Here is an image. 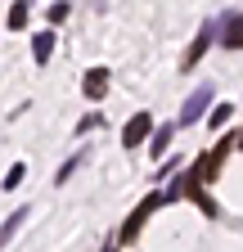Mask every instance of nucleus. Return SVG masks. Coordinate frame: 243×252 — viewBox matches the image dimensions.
Masks as SVG:
<instances>
[{
	"label": "nucleus",
	"instance_id": "f257e3e1",
	"mask_svg": "<svg viewBox=\"0 0 243 252\" xmlns=\"http://www.w3.org/2000/svg\"><path fill=\"white\" fill-rule=\"evenodd\" d=\"M207 104H212V86H198L189 99H185V108H180V126H194V122L207 113Z\"/></svg>",
	"mask_w": 243,
	"mask_h": 252
},
{
	"label": "nucleus",
	"instance_id": "f03ea898",
	"mask_svg": "<svg viewBox=\"0 0 243 252\" xmlns=\"http://www.w3.org/2000/svg\"><path fill=\"white\" fill-rule=\"evenodd\" d=\"M149 126H153V117H149V113H135V117L126 122V131H122V144H126V149L144 144V135H149Z\"/></svg>",
	"mask_w": 243,
	"mask_h": 252
},
{
	"label": "nucleus",
	"instance_id": "7ed1b4c3",
	"mask_svg": "<svg viewBox=\"0 0 243 252\" xmlns=\"http://www.w3.org/2000/svg\"><path fill=\"white\" fill-rule=\"evenodd\" d=\"M221 27H225V32H221V45L239 50V45H243V14H225Z\"/></svg>",
	"mask_w": 243,
	"mask_h": 252
},
{
	"label": "nucleus",
	"instance_id": "20e7f679",
	"mask_svg": "<svg viewBox=\"0 0 243 252\" xmlns=\"http://www.w3.org/2000/svg\"><path fill=\"white\" fill-rule=\"evenodd\" d=\"M212 32H216V27H212V23H207V27L198 32V36H194V45H189V54H185V68H194V63L203 59V50L212 45Z\"/></svg>",
	"mask_w": 243,
	"mask_h": 252
},
{
	"label": "nucleus",
	"instance_id": "39448f33",
	"mask_svg": "<svg viewBox=\"0 0 243 252\" xmlns=\"http://www.w3.org/2000/svg\"><path fill=\"white\" fill-rule=\"evenodd\" d=\"M104 86H108V68H95V72L86 77V94H90V99H99Z\"/></svg>",
	"mask_w": 243,
	"mask_h": 252
},
{
	"label": "nucleus",
	"instance_id": "423d86ee",
	"mask_svg": "<svg viewBox=\"0 0 243 252\" xmlns=\"http://www.w3.org/2000/svg\"><path fill=\"white\" fill-rule=\"evenodd\" d=\"M50 50H54V32H41V36L32 41V54H36V63H45V59H50Z\"/></svg>",
	"mask_w": 243,
	"mask_h": 252
},
{
	"label": "nucleus",
	"instance_id": "0eeeda50",
	"mask_svg": "<svg viewBox=\"0 0 243 252\" xmlns=\"http://www.w3.org/2000/svg\"><path fill=\"white\" fill-rule=\"evenodd\" d=\"M23 220H27V207H18V212H14V216L5 220V225H0V243H9V239H14V230L23 225Z\"/></svg>",
	"mask_w": 243,
	"mask_h": 252
},
{
	"label": "nucleus",
	"instance_id": "6e6552de",
	"mask_svg": "<svg viewBox=\"0 0 243 252\" xmlns=\"http://www.w3.org/2000/svg\"><path fill=\"white\" fill-rule=\"evenodd\" d=\"M171 135H176V126H162V131L153 135V144H149V149H153V153H167V144H171Z\"/></svg>",
	"mask_w": 243,
	"mask_h": 252
},
{
	"label": "nucleus",
	"instance_id": "1a4fd4ad",
	"mask_svg": "<svg viewBox=\"0 0 243 252\" xmlns=\"http://www.w3.org/2000/svg\"><path fill=\"white\" fill-rule=\"evenodd\" d=\"M27 23V5H23V0H18V5L9 9V27H23Z\"/></svg>",
	"mask_w": 243,
	"mask_h": 252
},
{
	"label": "nucleus",
	"instance_id": "9d476101",
	"mask_svg": "<svg viewBox=\"0 0 243 252\" xmlns=\"http://www.w3.org/2000/svg\"><path fill=\"white\" fill-rule=\"evenodd\" d=\"M104 252H113V248H104Z\"/></svg>",
	"mask_w": 243,
	"mask_h": 252
}]
</instances>
